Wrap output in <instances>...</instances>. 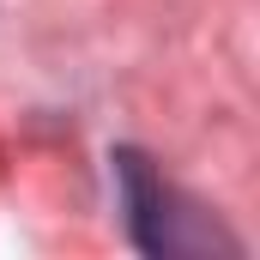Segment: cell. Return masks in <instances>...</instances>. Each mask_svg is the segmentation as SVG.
Returning a JSON list of instances; mask_svg holds the SVG:
<instances>
[{
  "mask_svg": "<svg viewBox=\"0 0 260 260\" xmlns=\"http://www.w3.org/2000/svg\"><path fill=\"white\" fill-rule=\"evenodd\" d=\"M115 182H121V212H127V236L145 248V254H188L200 248L206 236H218V230H206V218L188 212L176 188L139 157V151H115Z\"/></svg>",
  "mask_w": 260,
  "mask_h": 260,
  "instance_id": "cell-1",
  "label": "cell"
}]
</instances>
